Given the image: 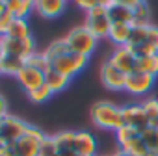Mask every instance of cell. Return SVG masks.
<instances>
[{
    "instance_id": "5bb4252c",
    "label": "cell",
    "mask_w": 158,
    "mask_h": 156,
    "mask_svg": "<svg viewBox=\"0 0 158 156\" xmlns=\"http://www.w3.org/2000/svg\"><path fill=\"white\" fill-rule=\"evenodd\" d=\"M74 150H76V154L97 156V150H99L97 138H95L91 132H88V130H76V138H74Z\"/></svg>"
},
{
    "instance_id": "e575fe53",
    "label": "cell",
    "mask_w": 158,
    "mask_h": 156,
    "mask_svg": "<svg viewBox=\"0 0 158 156\" xmlns=\"http://www.w3.org/2000/svg\"><path fill=\"white\" fill-rule=\"evenodd\" d=\"M6 115H10V104H8L6 97L0 95V121H2Z\"/></svg>"
},
{
    "instance_id": "1f68e13d",
    "label": "cell",
    "mask_w": 158,
    "mask_h": 156,
    "mask_svg": "<svg viewBox=\"0 0 158 156\" xmlns=\"http://www.w3.org/2000/svg\"><path fill=\"white\" fill-rule=\"evenodd\" d=\"M130 48V47H128ZM138 58H145V56H154V54H158V50H156V47L152 45V43H143V45H139V47H134V48H130Z\"/></svg>"
},
{
    "instance_id": "d590c367",
    "label": "cell",
    "mask_w": 158,
    "mask_h": 156,
    "mask_svg": "<svg viewBox=\"0 0 158 156\" xmlns=\"http://www.w3.org/2000/svg\"><path fill=\"white\" fill-rule=\"evenodd\" d=\"M147 0H114V4H123V6H128V8H136L138 4H143Z\"/></svg>"
},
{
    "instance_id": "60d3db41",
    "label": "cell",
    "mask_w": 158,
    "mask_h": 156,
    "mask_svg": "<svg viewBox=\"0 0 158 156\" xmlns=\"http://www.w3.org/2000/svg\"><path fill=\"white\" fill-rule=\"evenodd\" d=\"M6 145H8V143H6V141H4L2 138H0V149H2V147H6Z\"/></svg>"
},
{
    "instance_id": "ba28073f",
    "label": "cell",
    "mask_w": 158,
    "mask_h": 156,
    "mask_svg": "<svg viewBox=\"0 0 158 156\" xmlns=\"http://www.w3.org/2000/svg\"><path fill=\"white\" fill-rule=\"evenodd\" d=\"M30 128V125L26 121H23L21 117L17 115H6L2 119V125H0V138H2L8 145H13L17 139H21L26 130Z\"/></svg>"
},
{
    "instance_id": "44dd1931",
    "label": "cell",
    "mask_w": 158,
    "mask_h": 156,
    "mask_svg": "<svg viewBox=\"0 0 158 156\" xmlns=\"http://www.w3.org/2000/svg\"><path fill=\"white\" fill-rule=\"evenodd\" d=\"M52 138H54L60 152L74 150V138H76V132L74 130H61V132H56Z\"/></svg>"
},
{
    "instance_id": "f35d334b",
    "label": "cell",
    "mask_w": 158,
    "mask_h": 156,
    "mask_svg": "<svg viewBox=\"0 0 158 156\" xmlns=\"http://www.w3.org/2000/svg\"><path fill=\"white\" fill-rule=\"evenodd\" d=\"M6 10H8V8H6V2H4V0H0V15H2Z\"/></svg>"
},
{
    "instance_id": "5b68a950",
    "label": "cell",
    "mask_w": 158,
    "mask_h": 156,
    "mask_svg": "<svg viewBox=\"0 0 158 156\" xmlns=\"http://www.w3.org/2000/svg\"><path fill=\"white\" fill-rule=\"evenodd\" d=\"M88 63H89V58L88 56L76 54V52L71 50V52L63 54L61 58H58L56 61H52V69H56L58 72L65 74L67 78H71V80H73L76 74H80L88 67Z\"/></svg>"
},
{
    "instance_id": "f1b7e54d",
    "label": "cell",
    "mask_w": 158,
    "mask_h": 156,
    "mask_svg": "<svg viewBox=\"0 0 158 156\" xmlns=\"http://www.w3.org/2000/svg\"><path fill=\"white\" fill-rule=\"evenodd\" d=\"M26 65H30V67H35V69H39V71H43V72H47L52 65H50V61L45 58V54L43 52H35V54H32L28 60H26Z\"/></svg>"
},
{
    "instance_id": "4dcf8cb0",
    "label": "cell",
    "mask_w": 158,
    "mask_h": 156,
    "mask_svg": "<svg viewBox=\"0 0 158 156\" xmlns=\"http://www.w3.org/2000/svg\"><path fill=\"white\" fill-rule=\"evenodd\" d=\"M13 21H15V15H13L10 10H6L2 15H0V37L8 35V32H10V28H11Z\"/></svg>"
},
{
    "instance_id": "836d02e7",
    "label": "cell",
    "mask_w": 158,
    "mask_h": 156,
    "mask_svg": "<svg viewBox=\"0 0 158 156\" xmlns=\"http://www.w3.org/2000/svg\"><path fill=\"white\" fill-rule=\"evenodd\" d=\"M149 43H152L158 50V26H154V24L149 26Z\"/></svg>"
},
{
    "instance_id": "83f0119b",
    "label": "cell",
    "mask_w": 158,
    "mask_h": 156,
    "mask_svg": "<svg viewBox=\"0 0 158 156\" xmlns=\"http://www.w3.org/2000/svg\"><path fill=\"white\" fill-rule=\"evenodd\" d=\"M141 138H143V141L147 143L149 150H151L152 154H156V156H158V128L149 126L147 130H143V132H141Z\"/></svg>"
},
{
    "instance_id": "f6af8a7d",
    "label": "cell",
    "mask_w": 158,
    "mask_h": 156,
    "mask_svg": "<svg viewBox=\"0 0 158 156\" xmlns=\"http://www.w3.org/2000/svg\"><path fill=\"white\" fill-rule=\"evenodd\" d=\"M78 156H88V154H78Z\"/></svg>"
},
{
    "instance_id": "8d00e7d4",
    "label": "cell",
    "mask_w": 158,
    "mask_h": 156,
    "mask_svg": "<svg viewBox=\"0 0 158 156\" xmlns=\"http://www.w3.org/2000/svg\"><path fill=\"white\" fill-rule=\"evenodd\" d=\"M0 156H17L15 150H13V145H6L0 149Z\"/></svg>"
},
{
    "instance_id": "f546056e",
    "label": "cell",
    "mask_w": 158,
    "mask_h": 156,
    "mask_svg": "<svg viewBox=\"0 0 158 156\" xmlns=\"http://www.w3.org/2000/svg\"><path fill=\"white\" fill-rule=\"evenodd\" d=\"M60 150H58V145L54 141L52 136H47V139L43 141L41 149H39V156H58Z\"/></svg>"
},
{
    "instance_id": "8992f818",
    "label": "cell",
    "mask_w": 158,
    "mask_h": 156,
    "mask_svg": "<svg viewBox=\"0 0 158 156\" xmlns=\"http://www.w3.org/2000/svg\"><path fill=\"white\" fill-rule=\"evenodd\" d=\"M2 41V48H4V54H10V56H17V58H23L24 61L37 52V47H35V39L34 35L28 37V39H13L10 35H4L0 37Z\"/></svg>"
},
{
    "instance_id": "8fae6325",
    "label": "cell",
    "mask_w": 158,
    "mask_h": 156,
    "mask_svg": "<svg viewBox=\"0 0 158 156\" xmlns=\"http://www.w3.org/2000/svg\"><path fill=\"white\" fill-rule=\"evenodd\" d=\"M121 108H123V119H125L127 126H132L138 132H143L149 128V121H147V115L143 112L141 102H130V104H125Z\"/></svg>"
},
{
    "instance_id": "4316f807",
    "label": "cell",
    "mask_w": 158,
    "mask_h": 156,
    "mask_svg": "<svg viewBox=\"0 0 158 156\" xmlns=\"http://www.w3.org/2000/svg\"><path fill=\"white\" fill-rule=\"evenodd\" d=\"M141 106H143V112H145V115H147L149 126H152V125L158 121V99L147 97V99L141 102Z\"/></svg>"
},
{
    "instance_id": "52a82bcc",
    "label": "cell",
    "mask_w": 158,
    "mask_h": 156,
    "mask_svg": "<svg viewBox=\"0 0 158 156\" xmlns=\"http://www.w3.org/2000/svg\"><path fill=\"white\" fill-rule=\"evenodd\" d=\"M127 76L123 71H119L115 65H112L108 60L101 65L99 69V78L106 89L110 91H125V86H127Z\"/></svg>"
},
{
    "instance_id": "ab89813d",
    "label": "cell",
    "mask_w": 158,
    "mask_h": 156,
    "mask_svg": "<svg viewBox=\"0 0 158 156\" xmlns=\"http://www.w3.org/2000/svg\"><path fill=\"white\" fill-rule=\"evenodd\" d=\"M2 60H4V48H2V41H0V65H2ZM2 74V72H0Z\"/></svg>"
},
{
    "instance_id": "b9f144b4",
    "label": "cell",
    "mask_w": 158,
    "mask_h": 156,
    "mask_svg": "<svg viewBox=\"0 0 158 156\" xmlns=\"http://www.w3.org/2000/svg\"><path fill=\"white\" fill-rule=\"evenodd\" d=\"M24 2H26V4H30V6H34V2H35V0H24Z\"/></svg>"
},
{
    "instance_id": "9c48e42d",
    "label": "cell",
    "mask_w": 158,
    "mask_h": 156,
    "mask_svg": "<svg viewBox=\"0 0 158 156\" xmlns=\"http://www.w3.org/2000/svg\"><path fill=\"white\" fill-rule=\"evenodd\" d=\"M154 80L156 78L151 76V74H145V72H132L127 76V86H125V91L134 95V97H141V95H147L152 86H154Z\"/></svg>"
},
{
    "instance_id": "cb8c5ba5",
    "label": "cell",
    "mask_w": 158,
    "mask_h": 156,
    "mask_svg": "<svg viewBox=\"0 0 158 156\" xmlns=\"http://www.w3.org/2000/svg\"><path fill=\"white\" fill-rule=\"evenodd\" d=\"M132 13H134L132 26H149V24H152L151 23V6L147 2L138 4L136 8H132Z\"/></svg>"
},
{
    "instance_id": "30bf717a",
    "label": "cell",
    "mask_w": 158,
    "mask_h": 156,
    "mask_svg": "<svg viewBox=\"0 0 158 156\" xmlns=\"http://www.w3.org/2000/svg\"><path fill=\"white\" fill-rule=\"evenodd\" d=\"M108 61H110L112 65H115L119 71H123L125 74H132V72H136L138 56H136L128 47H115V50L110 54Z\"/></svg>"
},
{
    "instance_id": "9a60e30c",
    "label": "cell",
    "mask_w": 158,
    "mask_h": 156,
    "mask_svg": "<svg viewBox=\"0 0 158 156\" xmlns=\"http://www.w3.org/2000/svg\"><path fill=\"white\" fill-rule=\"evenodd\" d=\"M108 17L112 21V24H132V21H134L132 8L123 6V4H112L108 8Z\"/></svg>"
},
{
    "instance_id": "2e32d148",
    "label": "cell",
    "mask_w": 158,
    "mask_h": 156,
    "mask_svg": "<svg viewBox=\"0 0 158 156\" xmlns=\"http://www.w3.org/2000/svg\"><path fill=\"white\" fill-rule=\"evenodd\" d=\"M69 82H71V78H67L65 74L58 72V71H56V69H52V67L45 72V84L52 89V93H54V95H56V93H61L63 89H67Z\"/></svg>"
},
{
    "instance_id": "d6a6232c",
    "label": "cell",
    "mask_w": 158,
    "mask_h": 156,
    "mask_svg": "<svg viewBox=\"0 0 158 156\" xmlns=\"http://www.w3.org/2000/svg\"><path fill=\"white\" fill-rule=\"evenodd\" d=\"M73 2H74L78 8H82L84 11H89V10H93L95 6H99V0H73Z\"/></svg>"
},
{
    "instance_id": "603a6c76",
    "label": "cell",
    "mask_w": 158,
    "mask_h": 156,
    "mask_svg": "<svg viewBox=\"0 0 158 156\" xmlns=\"http://www.w3.org/2000/svg\"><path fill=\"white\" fill-rule=\"evenodd\" d=\"M6 8L15 15V19H28V15L34 11V6L26 4L24 0H4Z\"/></svg>"
},
{
    "instance_id": "3957f363",
    "label": "cell",
    "mask_w": 158,
    "mask_h": 156,
    "mask_svg": "<svg viewBox=\"0 0 158 156\" xmlns=\"http://www.w3.org/2000/svg\"><path fill=\"white\" fill-rule=\"evenodd\" d=\"M45 139H47V134L39 126L30 125L26 134L13 143V150L17 156H39V149Z\"/></svg>"
},
{
    "instance_id": "7bdbcfd3",
    "label": "cell",
    "mask_w": 158,
    "mask_h": 156,
    "mask_svg": "<svg viewBox=\"0 0 158 156\" xmlns=\"http://www.w3.org/2000/svg\"><path fill=\"white\" fill-rule=\"evenodd\" d=\"M152 128H158V121H156V123H154V125H152Z\"/></svg>"
},
{
    "instance_id": "7402d4cb",
    "label": "cell",
    "mask_w": 158,
    "mask_h": 156,
    "mask_svg": "<svg viewBox=\"0 0 158 156\" xmlns=\"http://www.w3.org/2000/svg\"><path fill=\"white\" fill-rule=\"evenodd\" d=\"M136 71L158 78V54H154V56H145V58H138Z\"/></svg>"
},
{
    "instance_id": "4fadbf2b",
    "label": "cell",
    "mask_w": 158,
    "mask_h": 156,
    "mask_svg": "<svg viewBox=\"0 0 158 156\" xmlns=\"http://www.w3.org/2000/svg\"><path fill=\"white\" fill-rule=\"evenodd\" d=\"M69 0H35L34 2V13H37L43 19H56L60 17Z\"/></svg>"
},
{
    "instance_id": "277c9868",
    "label": "cell",
    "mask_w": 158,
    "mask_h": 156,
    "mask_svg": "<svg viewBox=\"0 0 158 156\" xmlns=\"http://www.w3.org/2000/svg\"><path fill=\"white\" fill-rule=\"evenodd\" d=\"M84 26H86L97 39L108 37L110 28H112V21H110V17H108V8H104V6H95L93 10L86 11Z\"/></svg>"
},
{
    "instance_id": "7a4b0ae2",
    "label": "cell",
    "mask_w": 158,
    "mask_h": 156,
    "mask_svg": "<svg viewBox=\"0 0 158 156\" xmlns=\"http://www.w3.org/2000/svg\"><path fill=\"white\" fill-rule=\"evenodd\" d=\"M69 45V48L76 54H82V56H88L91 58V54L95 52L97 45H99V39L82 24V26H74L73 30H69V34L63 37Z\"/></svg>"
},
{
    "instance_id": "bcb514c9",
    "label": "cell",
    "mask_w": 158,
    "mask_h": 156,
    "mask_svg": "<svg viewBox=\"0 0 158 156\" xmlns=\"http://www.w3.org/2000/svg\"><path fill=\"white\" fill-rule=\"evenodd\" d=\"M0 125H2V121H0Z\"/></svg>"
},
{
    "instance_id": "ffe728a7",
    "label": "cell",
    "mask_w": 158,
    "mask_h": 156,
    "mask_svg": "<svg viewBox=\"0 0 158 156\" xmlns=\"http://www.w3.org/2000/svg\"><path fill=\"white\" fill-rule=\"evenodd\" d=\"M8 35L13 37V39H28V37H32V26H30L28 19H15L10 32H8Z\"/></svg>"
},
{
    "instance_id": "ee69618b",
    "label": "cell",
    "mask_w": 158,
    "mask_h": 156,
    "mask_svg": "<svg viewBox=\"0 0 158 156\" xmlns=\"http://www.w3.org/2000/svg\"><path fill=\"white\" fill-rule=\"evenodd\" d=\"M97 156H112V154H97Z\"/></svg>"
},
{
    "instance_id": "d4e9b609",
    "label": "cell",
    "mask_w": 158,
    "mask_h": 156,
    "mask_svg": "<svg viewBox=\"0 0 158 156\" xmlns=\"http://www.w3.org/2000/svg\"><path fill=\"white\" fill-rule=\"evenodd\" d=\"M149 26H132V35H130V41H128L127 47L134 48V47H139V45L147 43L149 41Z\"/></svg>"
},
{
    "instance_id": "d6986e66",
    "label": "cell",
    "mask_w": 158,
    "mask_h": 156,
    "mask_svg": "<svg viewBox=\"0 0 158 156\" xmlns=\"http://www.w3.org/2000/svg\"><path fill=\"white\" fill-rule=\"evenodd\" d=\"M43 54H45V58L50 61V65H52V61H56L58 58H61L63 54H67V52H71V48H69V45H67V41L61 37V39H56V41H52L45 50H41Z\"/></svg>"
},
{
    "instance_id": "7c38bea8",
    "label": "cell",
    "mask_w": 158,
    "mask_h": 156,
    "mask_svg": "<svg viewBox=\"0 0 158 156\" xmlns=\"http://www.w3.org/2000/svg\"><path fill=\"white\" fill-rule=\"evenodd\" d=\"M17 80H19L21 88L24 89V93H30V91H34L45 84V72L35 69V67L24 65L23 71L17 74Z\"/></svg>"
},
{
    "instance_id": "484cf974",
    "label": "cell",
    "mask_w": 158,
    "mask_h": 156,
    "mask_svg": "<svg viewBox=\"0 0 158 156\" xmlns=\"http://www.w3.org/2000/svg\"><path fill=\"white\" fill-rule=\"evenodd\" d=\"M26 97H28V99H30V102H34V104H43V102L50 101V99L54 97V93H52V89H50L47 84H43L41 88H37V89H34V91L26 93Z\"/></svg>"
},
{
    "instance_id": "74e56055",
    "label": "cell",
    "mask_w": 158,
    "mask_h": 156,
    "mask_svg": "<svg viewBox=\"0 0 158 156\" xmlns=\"http://www.w3.org/2000/svg\"><path fill=\"white\" fill-rule=\"evenodd\" d=\"M58 156H78L76 150H65V152H60Z\"/></svg>"
},
{
    "instance_id": "e0dca14e",
    "label": "cell",
    "mask_w": 158,
    "mask_h": 156,
    "mask_svg": "<svg viewBox=\"0 0 158 156\" xmlns=\"http://www.w3.org/2000/svg\"><path fill=\"white\" fill-rule=\"evenodd\" d=\"M132 35V24H112L108 39L115 47H127Z\"/></svg>"
},
{
    "instance_id": "6da1fadb",
    "label": "cell",
    "mask_w": 158,
    "mask_h": 156,
    "mask_svg": "<svg viewBox=\"0 0 158 156\" xmlns=\"http://www.w3.org/2000/svg\"><path fill=\"white\" fill-rule=\"evenodd\" d=\"M89 117L91 123L97 128L102 130H114L117 132L121 126H125V119H123V108L110 102V101H99L91 106L89 110Z\"/></svg>"
},
{
    "instance_id": "ac0fdd59",
    "label": "cell",
    "mask_w": 158,
    "mask_h": 156,
    "mask_svg": "<svg viewBox=\"0 0 158 156\" xmlns=\"http://www.w3.org/2000/svg\"><path fill=\"white\" fill-rule=\"evenodd\" d=\"M26 65V61L23 58H17V56H10V54H4V60H2V65H0V72L6 74V76H15L23 71V67Z\"/></svg>"
}]
</instances>
